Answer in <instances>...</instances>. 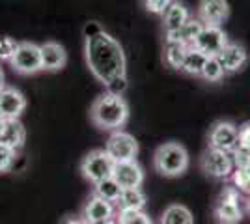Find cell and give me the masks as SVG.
<instances>
[{"mask_svg": "<svg viewBox=\"0 0 250 224\" xmlns=\"http://www.w3.org/2000/svg\"><path fill=\"white\" fill-rule=\"evenodd\" d=\"M84 60L97 82L106 92L122 94L127 90V58L124 47L97 21H88L83 28Z\"/></svg>", "mask_w": 250, "mask_h": 224, "instance_id": "cell-1", "label": "cell"}, {"mask_svg": "<svg viewBox=\"0 0 250 224\" xmlns=\"http://www.w3.org/2000/svg\"><path fill=\"white\" fill-rule=\"evenodd\" d=\"M131 116L129 103L122 94L104 92L97 96L90 107V120L97 129L114 133L127 125Z\"/></svg>", "mask_w": 250, "mask_h": 224, "instance_id": "cell-2", "label": "cell"}, {"mask_svg": "<svg viewBox=\"0 0 250 224\" xmlns=\"http://www.w3.org/2000/svg\"><path fill=\"white\" fill-rule=\"evenodd\" d=\"M188 164H190V155L187 148L176 140H168L161 144L153 153V168L163 178L183 176L188 170Z\"/></svg>", "mask_w": 250, "mask_h": 224, "instance_id": "cell-3", "label": "cell"}, {"mask_svg": "<svg viewBox=\"0 0 250 224\" xmlns=\"http://www.w3.org/2000/svg\"><path fill=\"white\" fill-rule=\"evenodd\" d=\"M79 170L86 182L95 185L106 178H112L114 161L108 157V153L104 149H92L83 157L81 164H79Z\"/></svg>", "mask_w": 250, "mask_h": 224, "instance_id": "cell-4", "label": "cell"}, {"mask_svg": "<svg viewBox=\"0 0 250 224\" xmlns=\"http://www.w3.org/2000/svg\"><path fill=\"white\" fill-rule=\"evenodd\" d=\"M10 65L15 73L24 75V77L43 71L40 45L34 41H19V47L10 60Z\"/></svg>", "mask_w": 250, "mask_h": 224, "instance_id": "cell-5", "label": "cell"}, {"mask_svg": "<svg viewBox=\"0 0 250 224\" xmlns=\"http://www.w3.org/2000/svg\"><path fill=\"white\" fill-rule=\"evenodd\" d=\"M138 140L127 133L124 129L110 133V137L104 144V151L114 163H127V161H136L138 155Z\"/></svg>", "mask_w": 250, "mask_h": 224, "instance_id": "cell-6", "label": "cell"}, {"mask_svg": "<svg viewBox=\"0 0 250 224\" xmlns=\"http://www.w3.org/2000/svg\"><path fill=\"white\" fill-rule=\"evenodd\" d=\"M215 217L220 224H239L243 219L241 194L235 187H224L215 202Z\"/></svg>", "mask_w": 250, "mask_h": 224, "instance_id": "cell-7", "label": "cell"}, {"mask_svg": "<svg viewBox=\"0 0 250 224\" xmlns=\"http://www.w3.org/2000/svg\"><path fill=\"white\" fill-rule=\"evenodd\" d=\"M239 146V127L229 120L215 122L208 135V148L231 153Z\"/></svg>", "mask_w": 250, "mask_h": 224, "instance_id": "cell-8", "label": "cell"}, {"mask_svg": "<svg viewBox=\"0 0 250 224\" xmlns=\"http://www.w3.org/2000/svg\"><path fill=\"white\" fill-rule=\"evenodd\" d=\"M200 168H202V172H204L208 178H213V180H226V178L231 176V172H233L235 166H233L231 153L208 148L202 153V157H200Z\"/></svg>", "mask_w": 250, "mask_h": 224, "instance_id": "cell-9", "label": "cell"}, {"mask_svg": "<svg viewBox=\"0 0 250 224\" xmlns=\"http://www.w3.org/2000/svg\"><path fill=\"white\" fill-rule=\"evenodd\" d=\"M81 217H83L84 223L104 224L116 219V205L103 200V198H99V196H95L94 192H92L88 196V200L84 202Z\"/></svg>", "mask_w": 250, "mask_h": 224, "instance_id": "cell-10", "label": "cell"}, {"mask_svg": "<svg viewBox=\"0 0 250 224\" xmlns=\"http://www.w3.org/2000/svg\"><path fill=\"white\" fill-rule=\"evenodd\" d=\"M217 60H219L220 67L224 75H233L243 71L247 64H249V51L245 45L235 41H229L219 54H217Z\"/></svg>", "mask_w": 250, "mask_h": 224, "instance_id": "cell-11", "label": "cell"}, {"mask_svg": "<svg viewBox=\"0 0 250 224\" xmlns=\"http://www.w3.org/2000/svg\"><path fill=\"white\" fill-rule=\"evenodd\" d=\"M228 43V34L222 30V26H206L204 24V28L200 30L192 47L202 51L206 56H217Z\"/></svg>", "mask_w": 250, "mask_h": 224, "instance_id": "cell-12", "label": "cell"}, {"mask_svg": "<svg viewBox=\"0 0 250 224\" xmlns=\"http://www.w3.org/2000/svg\"><path fill=\"white\" fill-rule=\"evenodd\" d=\"M229 17L228 0H200L196 19L206 26H222Z\"/></svg>", "mask_w": 250, "mask_h": 224, "instance_id": "cell-13", "label": "cell"}, {"mask_svg": "<svg viewBox=\"0 0 250 224\" xmlns=\"http://www.w3.org/2000/svg\"><path fill=\"white\" fill-rule=\"evenodd\" d=\"M112 178L122 189H140L146 180L144 168L138 164V161H127V163H114Z\"/></svg>", "mask_w": 250, "mask_h": 224, "instance_id": "cell-14", "label": "cell"}, {"mask_svg": "<svg viewBox=\"0 0 250 224\" xmlns=\"http://www.w3.org/2000/svg\"><path fill=\"white\" fill-rule=\"evenodd\" d=\"M26 108V97L13 86L0 90V120H19Z\"/></svg>", "mask_w": 250, "mask_h": 224, "instance_id": "cell-15", "label": "cell"}, {"mask_svg": "<svg viewBox=\"0 0 250 224\" xmlns=\"http://www.w3.org/2000/svg\"><path fill=\"white\" fill-rule=\"evenodd\" d=\"M40 51H42L43 71L56 73V71H62L67 64V51L62 43L49 40V41L40 45Z\"/></svg>", "mask_w": 250, "mask_h": 224, "instance_id": "cell-16", "label": "cell"}, {"mask_svg": "<svg viewBox=\"0 0 250 224\" xmlns=\"http://www.w3.org/2000/svg\"><path fill=\"white\" fill-rule=\"evenodd\" d=\"M0 142L15 151H19L24 146L26 129L21 123V120H0Z\"/></svg>", "mask_w": 250, "mask_h": 224, "instance_id": "cell-17", "label": "cell"}, {"mask_svg": "<svg viewBox=\"0 0 250 224\" xmlns=\"http://www.w3.org/2000/svg\"><path fill=\"white\" fill-rule=\"evenodd\" d=\"M190 19V11L181 4V2H172L170 8L167 10V13L163 15V28H165V34L167 38L170 36H176L183 26L185 22Z\"/></svg>", "mask_w": 250, "mask_h": 224, "instance_id": "cell-18", "label": "cell"}, {"mask_svg": "<svg viewBox=\"0 0 250 224\" xmlns=\"http://www.w3.org/2000/svg\"><path fill=\"white\" fill-rule=\"evenodd\" d=\"M147 198L142 189H124L118 202H116V213H133V211H144Z\"/></svg>", "mask_w": 250, "mask_h": 224, "instance_id": "cell-19", "label": "cell"}, {"mask_svg": "<svg viewBox=\"0 0 250 224\" xmlns=\"http://www.w3.org/2000/svg\"><path fill=\"white\" fill-rule=\"evenodd\" d=\"M187 49V45H183L181 41H177L174 38H167L165 40V47H163V64L167 65L168 69L179 71Z\"/></svg>", "mask_w": 250, "mask_h": 224, "instance_id": "cell-20", "label": "cell"}, {"mask_svg": "<svg viewBox=\"0 0 250 224\" xmlns=\"http://www.w3.org/2000/svg\"><path fill=\"white\" fill-rule=\"evenodd\" d=\"M208 62V56L198 51V49H194V47H188L185 56H183V64H181V73L187 75V77H196L200 79V75L204 71V65Z\"/></svg>", "mask_w": 250, "mask_h": 224, "instance_id": "cell-21", "label": "cell"}, {"mask_svg": "<svg viewBox=\"0 0 250 224\" xmlns=\"http://www.w3.org/2000/svg\"><path fill=\"white\" fill-rule=\"evenodd\" d=\"M161 224H194V215L183 204H170L161 215Z\"/></svg>", "mask_w": 250, "mask_h": 224, "instance_id": "cell-22", "label": "cell"}, {"mask_svg": "<svg viewBox=\"0 0 250 224\" xmlns=\"http://www.w3.org/2000/svg\"><path fill=\"white\" fill-rule=\"evenodd\" d=\"M122 187L116 183L114 178H106L103 182L95 183L94 185V194L95 196H99V198H103L106 202L114 204L118 202V198H120V194H122Z\"/></svg>", "mask_w": 250, "mask_h": 224, "instance_id": "cell-23", "label": "cell"}, {"mask_svg": "<svg viewBox=\"0 0 250 224\" xmlns=\"http://www.w3.org/2000/svg\"><path fill=\"white\" fill-rule=\"evenodd\" d=\"M202 28H204L202 21L190 15V19L185 22V26H183V28L176 34V36H170V38H174V40H177V41H181L183 45H187V47H192Z\"/></svg>", "mask_w": 250, "mask_h": 224, "instance_id": "cell-24", "label": "cell"}, {"mask_svg": "<svg viewBox=\"0 0 250 224\" xmlns=\"http://www.w3.org/2000/svg\"><path fill=\"white\" fill-rule=\"evenodd\" d=\"M200 79L206 81V82H211V84L220 82V81L224 79V71H222V67H220L217 56H208V62L204 65V71L200 75Z\"/></svg>", "mask_w": 250, "mask_h": 224, "instance_id": "cell-25", "label": "cell"}, {"mask_svg": "<svg viewBox=\"0 0 250 224\" xmlns=\"http://www.w3.org/2000/svg\"><path fill=\"white\" fill-rule=\"evenodd\" d=\"M231 182H233V187L239 192L250 194V170H247V168H233Z\"/></svg>", "mask_w": 250, "mask_h": 224, "instance_id": "cell-26", "label": "cell"}, {"mask_svg": "<svg viewBox=\"0 0 250 224\" xmlns=\"http://www.w3.org/2000/svg\"><path fill=\"white\" fill-rule=\"evenodd\" d=\"M118 224H153L146 211H133V213H116Z\"/></svg>", "mask_w": 250, "mask_h": 224, "instance_id": "cell-27", "label": "cell"}, {"mask_svg": "<svg viewBox=\"0 0 250 224\" xmlns=\"http://www.w3.org/2000/svg\"><path fill=\"white\" fill-rule=\"evenodd\" d=\"M19 47V41L11 36H0V62H10Z\"/></svg>", "mask_w": 250, "mask_h": 224, "instance_id": "cell-28", "label": "cell"}, {"mask_svg": "<svg viewBox=\"0 0 250 224\" xmlns=\"http://www.w3.org/2000/svg\"><path fill=\"white\" fill-rule=\"evenodd\" d=\"M15 159H17V151L0 142V174L10 172L11 166L15 164Z\"/></svg>", "mask_w": 250, "mask_h": 224, "instance_id": "cell-29", "label": "cell"}, {"mask_svg": "<svg viewBox=\"0 0 250 224\" xmlns=\"http://www.w3.org/2000/svg\"><path fill=\"white\" fill-rule=\"evenodd\" d=\"M172 2H174V0H144V8H146L147 13L163 17V15L167 13L168 8H170Z\"/></svg>", "mask_w": 250, "mask_h": 224, "instance_id": "cell-30", "label": "cell"}, {"mask_svg": "<svg viewBox=\"0 0 250 224\" xmlns=\"http://www.w3.org/2000/svg\"><path fill=\"white\" fill-rule=\"evenodd\" d=\"M231 159H233V166L235 168H247L250 170V151L245 148H237L231 151Z\"/></svg>", "mask_w": 250, "mask_h": 224, "instance_id": "cell-31", "label": "cell"}, {"mask_svg": "<svg viewBox=\"0 0 250 224\" xmlns=\"http://www.w3.org/2000/svg\"><path fill=\"white\" fill-rule=\"evenodd\" d=\"M239 148H245L250 151V122L243 123L239 127Z\"/></svg>", "mask_w": 250, "mask_h": 224, "instance_id": "cell-32", "label": "cell"}, {"mask_svg": "<svg viewBox=\"0 0 250 224\" xmlns=\"http://www.w3.org/2000/svg\"><path fill=\"white\" fill-rule=\"evenodd\" d=\"M60 224H86L83 221V217L79 215V217H75V215H67V217H63Z\"/></svg>", "mask_w": 250, "mask_h": 224, "instance_id": "cell-33", "label": "cell"}, {"mask_svg": "<svg viewBox=\"0 0 250 224\" xmlns=\"http://www.w3.org/2000/svg\"><path fill=\"white\" fill-rule=\"evenodd\" d=\"M6 86V75H4V69H2V65H0V90Z\"/></svg>", "mask_w": 250, "mask_h": 224, "instance_id": "cell-34", "label": "cell"}, {"mask_svg": "<svg viewBox=\"0 0 250 224\" xmlns=\"http://www.w3.org/2000/svg\"><path fill=\"white\" fill-rule=\"evenodd\" d=\"M247 211L250 213V194H249V198H247Z\"/></svg>", "mask_w": 250, "mask_h": 224, "instance_id": "cell-35", "label": "cell"}, {"mask_svg": "<svg viewBox=\"0 0 250 224\" xmlns=\"http://www.w3.org/2000/svg\"><path fill=\"white\" fill-rule=\"evenodd\" d=\"M104 224H118V223H116V219H114V221H108V223H104Z\"/></svg>", "mask_w": 250, "mask_h": 224, "instance_id": "cell-36", "label": "cell"}, {"mask_svg": "<svg viewBox=\"0 0 250 224\" xmlns=\"http://www.w3.org/2000/svg\"><path fill=\"white\" fill-rule=\"evenodd\" d=\"M86 224H90V223H86Z\"/></svg>", "mask_w": 250, "mask_h": 224, "instance_id": "cell-37", "label": "cell"}]
</instances>
